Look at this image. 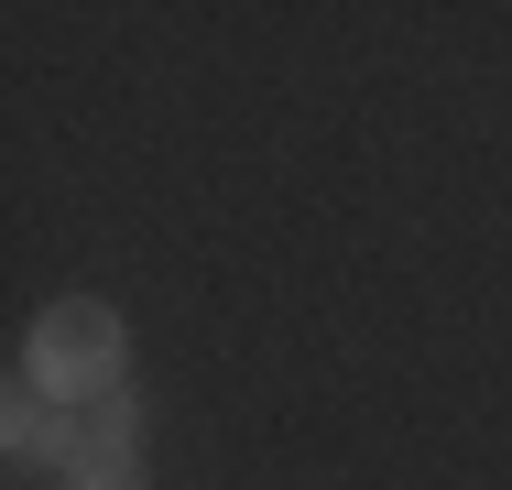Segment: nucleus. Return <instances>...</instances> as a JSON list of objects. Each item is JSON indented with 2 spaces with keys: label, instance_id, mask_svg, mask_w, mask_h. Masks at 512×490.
Here are the masks:
<instances>
[{
  "label": "nucleus",
  "instance_id": "obj_1",
  "mask_svg": "<svg viewBox=\"0 0 512 490\" xmlns=\"http://www.w3.org/2000/svg\"><path fill=\"white\" fill-rule=\"evenodd\" d=\"M120 360H131L120 316H109L99 294H66V305H44V316H33V338H22V371H11V382L55 392L66 414H88V403L120 392Z\"/></svg>",
  "mask_w": 512,
  "mask_h": 490
},
{
  "label": "nucleus",
  "instance_id": "obj_2",
  "mask_svg": "<svg viewBox=\"0 0 512 490\" xmlns=\"http://www.w3.org/2000/svg\"><path fill=\"white\" fill-rule=\"evenodd\" d=\"M142 425H153V414H142L131 382L109 392V403H88V414H77V447H66V490H153L142 480Z\"/></svg>",
  "mask_w": 512,
  "mask_h": 490
},
{
  "label": "nucleus",
  "instance_id": "obj_3",
  "mask_svg": "<svg viewBox=\"0 0 512 490\" xmlns=\"http://www.w3.org/2000/svg\"><path fill=\"white\" fill-rule=\"evenodd\" d=\"M0 436H11V458H22V469H66V447H77V414H66L55 392L11 382V403H0Z\"/></svg>",
  "mask_w": 512,
  "mask_h": 490
}]
</instances>
